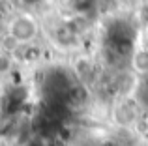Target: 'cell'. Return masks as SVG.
Segmentation results:
<instances>
[{"instance_id":"6da1fadb","label":"cell","mask_w":148,"mask_h":146,"mask_svg":"<svg viewBox=\"0 0 148 146\" xmlns=\"http://www.w3.org/2000/svg\"><path fill=\"white\" fill-rule=\"evenodd\" d=\"M36 34H38V23H36V19L30 17V15H19L10 25V36L13 38L19 45L32 41L34 38H36Z\"/></svg>"},{"instance_id":"52a82bcc","label":"cell","mask_w":148,"mask_h":146,"mask_svg":"<svg viewBox=\"0 0 148 146\" xmlns=\"http://www.w3.org/2000/svg\"><path fill=\"white\" fill-rule=\"evenodd\" d=\"M26 146H53V144L45 139H34V141H30V143H26Z\"/></svg>"},{"instance_id":"8992f818","label":"cell","mask_w":148,"mask_h":146,"mask_svg":"<svg viewBox=\"0 0 148 146\" xmlns=\"http://www.w3.org/2000/svg\"><path fill=\"white\" fill-rule=\"evenodd\" d=\"M13 68V58L8 53H0V75H6Z\"/></svg>"},{"instance_id":"5b68a950","label":"cell","mask_w":148,"mask_h":146,"mask_svg":"<svg viewBox=\"0 0 148 146\" xmlns=\"http://www.w3.org/2000/svg\"><path fill=\"white\" fill-rule=\"evenodd\" d=\"M133 68L139 73H146L148 71V51H137L133 55Z\"/></svg>"},{"instance_id":"7a4b0ae2","label":"cell","mask_w":148,"mask_h":146,"mask_svg":"<svg viewBox=\"0 0 148 146\" xmlns=\"http://www.w3.org/2000/svg\"><path fill=\"white\" fill-rule=\"evenodd\" d=\"M26 99V88H15L8 94V98L4 99V111L8 114H13L19 111V107L25 103Z\"/></svg>"},{"instance_id":"ba28073f","label":"cell","mask_w":148,"mask_h":146,"mask_svg":"<svg viewBox=\"0 0 148 146\" xmlns=\"http://www.w3.org/2000/svg\"><path fill=\"white\" fill-rule=\"evenodd\" d=\"M99 146H118L116 143H112V141H105V143H101Z\"/></svg>"},{"instance_id":"277c9868","label":"cell","mask_w":148,"mask_h":146,"mask_svg":"<svg viewBox=\"0 0 148 146\" xmlns=\"http://www.w3.org/2000/svg\"><path fill=\"white\" fill-rule=\"evenodd\" d=\"M64 98H66L64 101L68 103V105H83L84 99H86V90H84V86H81V84H73L64 94Z\"/></svg>"},{"instance_id":"3957f363","label":"cell","mask_w":148,"mask_h":146,"mask_svg":"<svg viewBox=\"0 0 148 146\" xmlns=\"http://www.w3.org/2000/svg\"><path fill=\"white\" fill-rule=\"evenodd\" d=\"M54 40L60 45H71L77 40V30L71 26V23H64V25H58L54 30Z\"/></svg>"}]
</instances>
